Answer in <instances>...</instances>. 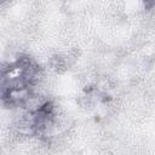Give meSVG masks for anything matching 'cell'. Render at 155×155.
<instances>
[{"label": "cell", "instance_id": "obj_1", "mask_svg": "<svg viewBox=\"0 0 155 155\" xmlns=\"http://www.w3.org/2000/svg\"><path fill=\"white\" fill-rule=\"evenodd\" d=\"M144 2H145V4H148L149 6L155 5V0H144Z\"/></svg>", "mask_w": 155, "mask_h": 155}]
</instances>
